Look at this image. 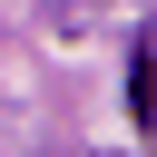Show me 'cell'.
Here are the masks:
<instances>
[{
  "instance_id": "1",
  "label": "cell",
  "mask_w": 157,
  "mask_h": 157,
  "mask_svg": "<svg viewBox=\"0 0 157 157\" xmlns=\"http://www.w3.org/2000/svg\"><path fill=\"white\" fill-rule=\"evenodd\" d=\"M128 118H137V128L157 118V49H147V29H137V49H128Z\"/></svg>"
}]
</instances>
